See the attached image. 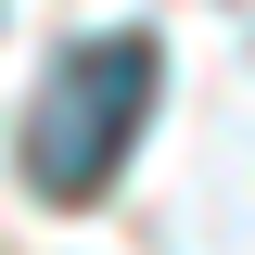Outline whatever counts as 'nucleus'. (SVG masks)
Instances as JSON below:
<instances>
[{
	"label": "nucleus",
	"mask_w": 255,
	"mask_h": 255,
	"mask_svg": "<svg viewBox=\"0 0 255 255\" xmlns=\"http://www.w3.org/2000/svg\"><path fill=\"white\" fill-rule=\"evenodd\" d=\"M153 38L115 26V38H77V51L51 64V90H38L26 115V179L51 191V204H90L102 179L128 166V140H140V115H153Z\"/></svg>",
	"instance_id": "f257e3e1"
}]
</instances>
